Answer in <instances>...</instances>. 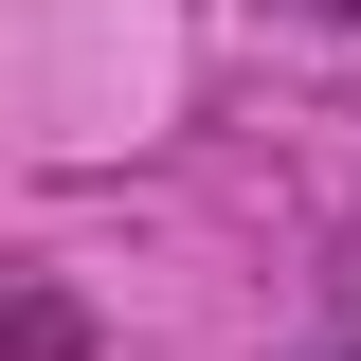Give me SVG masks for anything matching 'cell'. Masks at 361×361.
I'll return each instance as SVG.
<instances>
[{"label": "cell", "mask_w": 361, "mask_h": 361, "mask_svg": "<svg viewBox=\"0 0 361 361\" xmlns=\"http://www.w3.org/2000/svg\"><path fill=\"white\" fill-rule=\"evenodd\" d=\"M0 343H18V361H73V343H90V325H73V307H54V289H0Z\"/></svg>", "instance_id": "1"}, {"label": "cell", "mask_w": 361, "mask_h": 361, "mask_svg": "<svg viewBox=\"0 0 361 361\" xmlns=\"http://www.w3.org/2000/svg\"><path fill=\"white\" fill-rule=\"evenodd\" d=\"M325 18H361V0H325Z\"/></svg>", "instance_id": "2"}]
</instances>
